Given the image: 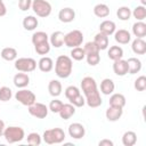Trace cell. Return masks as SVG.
Listing matches in <instances>:
<instances>
[{
	"instance_id": "cell-28",
	"label": "cell",
	"mask_w": 146,
	"mask_h": 146,
	"mask_svg": "<svg viewBox=\"0 0 146 146\" xmlns=\"http://www.w3.org/2000/svg\"><path fill=\"white\" fill-rule=\"evenodd\" d=\"M0 56L2 59L7 60V62H13L17 58V50L13 47H6L1 50Z\"/></svg>"
},
{
	"instance_id": "cell-9",
	"label": "cell",
	"mask_w": 146,
	"mask_h": 146,
	"mask_svg": "<svg viewBox=\"0 0 146 146\" xmlns=\"http://www.w3.org/2000/svg\"><path fill=\"white\" fill-rule=\"evenodd\" d=\"M81 89L83 91L84 97H87V96H89V95L95 94V92L98 91L97 83H96L95 79L91 78V76H84L81 80Z\"/></svg>"
},
{
	"instance_id": "cell-26",
	"label": "cell",
	"mask_w": 146,
	"mask_h": 146,
	"mask_svg": "<svg viewBox=\"0 0 146 146\" xmlns=\"http://www.w3.org/2000/svg\"><path fill=\"white\" fill-rule=\"evenodd\" d=\"M132 34L136 38H144L146 36V24L143 21H137L132 25Z\"/></svg>"
},
{
	"instance_id": "cell-32",
	"label": "cell",
	"mask_w": 146,
	"mask_h": 146,
	"mask_svg": "<svg viewBox=\"0 0 146 146\" xmlns=\"http://www.w3.org/2000/svg\"><path fill=\"white\" fill-rule=\"evenodd\" d=\"M137 143V135L135 131H125L122 136V144L124 146H133Z\"/></svg>"
},
{
	"instance_id": "cell-42",
	"label": "cell",
	"mask_w": 146,
	"mask_h": 146,
	"mask_svg": "<svg viewBox=\"0 0 146 146\" xmlns=\"http://www.w3.org/2000/svg\"><path fill=\"white\" fill-rule=\"evenodd\" d=\"M133 87L137 91H144L146 89V76L145 75H140L135 80Z\"/></svg>"
},
{
	"instance_id": "cell-2",
	"label": "cell",
	"mask_w": 146,
	"mask_h": 146,
	"mask_svg": "<svg viewBox=\"0 0 146 146\" xmlns=\"http://www.w3.org/2000/svg\"><path fill=\"white\" fill-rule=\"evenodd\" d=\"M2 136L5 137L6 141L9 144H14V143H18L22 141L25 138V131L23 128L21 127H16V125H10L5 128Z\"/></svg>"
},
{
	"instance_id": "cell-18",
	"label": "cell",
	"mask_w": 146,
	"mask_h": 146,
	"mask_svg": "<svg viewBox=\"0 0 146 146\" xmlns=\"http://www.w3.org/2000/svg\"><path fill=\"white\" fill-rule=\"evenodd\" d=\"M131 49L136 55H144L146 52V42L143 38H136L131 43Z\"/></svg>"
},
{
	"instance_id": "cell-5",
	"label": "cell",
	"mask_w": 146,
	"mask_h": 146,
	"mask_svg": "<svg viewBox=\"0 0 146 146\" xmlns=\"http://www.w3.org/2000/svg\"><path fill=\"white\" fill-rule=\"evenodd\" d=\"M15 68L18 72H24V73H30L33 72L36 68V62L35 59L31 57H21L15 59Z\"/></svg>"
},
{
	"instance_id": "cell-4",
	"label": "cell",
	"mask_w": 146,
	"mask_h": 146,
	"mask_svg": "<svg viewBox=\"0 0 146 146\" xmlns=\"http://www.w3.org/2000/svg\"><path fill=\"white\" fill-rule=\"evenodd\" d=\"M31 9L39 17L46 18L51 14V5L47 0H33Z\"/></svg>"
},
{
	"instance_id": "cell-25",
	"label": "cell",
	"mask_w": 146,
	"mask_h": 146,
	"mask_svg": "<svg viewBox=\"0 0 146 146\" xmlns=\"http://www.w3.org/2000/svg\"><path fill=\"white\" fill-rule=\"evenodd\" d=\"M58 114L63 120H68L70 117H72L75 114V106H73L71 103L63 104V106H62L60 111L58 112Z\"/></svg>"
},
{
	"instance_id": "cell-22",
	"label": "cell",
	"mask_w": 146,
	"mask_h": 146,
	"mask_svg": "<svg viewBox=\"0 0 146 146\" xmlns=\"http://www.w3.org/2000/svg\"><path fill=\"white\" fill-rule=\"evenodd\" d=\"M94 42L96 43V46L98 47L99 50H105V49H107L108 43H110L108 35H106L102 32H98L94 38Z\"/></svg>"
},
{
	"instance_id": "cell-20",
	"label": "cell",
	"mask_w": 146,
	"mask_h": 146,
	"mask_svg": "<svg viewBox=\"0 0 146 146\" xmlns=\"http://www.w3.org/2000/svg\"><path fill=\"white\" fill-rule=\"evenodd\" d=\"M114 89H115V84L112 79L106 78V79L102 80V82H100V92L102 94L108 96L114 92Z\"/></svg>"
},
{
	"instance_id": "cell-45",
	"label": "cell",
	"mask_w": 146,
	"mask_h": 146,
	"mask_svg": "<svg viewBox=\"0 0 146 146\" xmlns=\"http://www.w3.org/2000/svg\"><path fill=\"white\" fill-rule=\"evenodd\" d=\"M70 103H71L73 106H75V107H82V106L86 104V99H84V97L82 96V94H80L79 96H76L75 98H73L72 100H70Z\"/></svg>"
},
{
	"instance_id": "cell-46",
	"label": "cell",
	"mask_w": 146,
	"mask_h": 146,
	"mask_svg": "<svg viewBox=\"0 0 146 146\" xmlns=\"http://www.w3.org/2000/svg\"><path fill=\"white\" fill-rule=\"evenodd\" d=\"M32 1L33 0H18V8L22 11H26L29 9H31L32 7Z\"/></svg>"
},
{
	"instance_id": "cell-6",
	"label": "cell",
	"mask_w": 146,
	"mask_h": 146,
	"mask_svg": "<svg viewBox=\"0 0 146 146\" xmlns=\"http://www.w3.org/2000/svg\"><path fill=\"white\" fill-rule=\"evenodd\" d=\"M83 42V33L80 30H73L65 34L64 44L68 48H74L81 46Z\"/></svg>"
},
{
	"instance_id": "cell-49",
	"label": "cell",
	"mask_w": 146,
	"mask_h": 146,
	"mask_svg": "<svg viewBox=\"0 0 146 146\" xmlns=\"http://www.w3.org/2000/svg\"><path fill=\"white\" fill-rule=\"evenodd\" d=\"M5 128H6V127H5V122H3V121H2L1 119H0V137L2 136V133H3V130H5Z\"/></svg>"
},
{
	"instance_id": "cell-41",
	"label": "cell",
	"mask_w": 146,
	"mask_h": 146,
	"mask_svg": "<svg viewBox=\"0 0 146 146\" xmlns=\"http://www.w3.org/2000/svg\"><path fill=\"white\" fill-rule=\"evenodd\" d=\"M86 59H87V63H88L90 66H96V65L99 64V62H100V55H99V52L87 54V55H86Z\"/></svg>"
},
{
	"instance_id": "cell-13",
	"label": "cell",
	"mask_w": 146,
	"mask_h": 146,
	"mask_svg": "<svg viewBox=\"0 0 146 146\" xmlns=\"http://www.w3.org/2000/svg\"><path fill=\"white\" fill-rule=\"evenodd\" d=\"M113 72L117 75V76H124L125 74H128V63L124 59H117L114 60L113 63Z\"/></svg>"
},
{
	"instance_id": "cell-21",
	"label": "cell",
	"mask_w": 146,
	"mask_h": 146,
	"mask_svg": "<svg viewBox=\"0 0 146 146\" xmlns=\"http://www.w3.org/2000/svg\"><path fill=\"white\" fill-rule=\"evenodd\" d=\"M84 99H86V104H87L89 107H91V108L99 107V106L102 105V103H103V99H102V97H100L99 91H97V92H95V94H91V95L84 97Z\"/></svg>"
},
{
	"instance_id": "cell-37",
	"label": "cell",
	"mask_w": 146,
	"mask_h": 146,
	"mask_svg": "<svg viewBox=\"0 0 146 146\" xmlns=\"http://www.w3.org/2000/svg\"><path fill=\"white\" fill-rule=\"evenodd\" d=\"M131 15L137 19V21H144L146 17V8L145 6H137L135 9L131 11Z\"/></svg>"
},
{
	"instance_id": "cell-48",
	"label": "cell",
	"mask_w": 146,
	"mask_h": 146,
	"mask_svg": "<svg viewBox=\"0 0 146 146\" xmlns=\"http://www.w3.org/2000/svg\"><path fill=\"white\" fill-rule=\"evenodd\" d=\"M99 146H113V141L110 140V139H102L99 143H98Z\"/></svg>"
},
{
	"instance_id": "cell-50",
	"label": "cell",
	"mask_w": 146,
	"mask_h": 146,
	"mask_svg": "<svg viewBox=\"0 0 146 146\" xmlns=\"http://www.w3.org/2000/svg\"><path fill=\"white\" fill-rule=\"evenodd\" d=\"M140 2H141V6H145L146 5V0H140Z\"/></svg>"
},
{
	"instance_id": "cell-14",
	"label": "cell",
	"mask_w": 146,
	"mask_h": 146,
	"mask_svg": "<svg viewBox=\"0 0 146 146\" xmlns=\"http://www.w3.org/2000/svg\"><path fill=\"white\" fill-rule=\"evenodd\" d=\"M123 114V108L121 107H115V106H108V108L105 112L106 119L111 122H115L117 121Z\"/></svg>"
},
{
	"instance_id": "cell-30",
	"label": "cell",
	"mask_w": 146,
	"mask_h": 146,
	"mask_svg": "<svg viewBox=\"0 0 146 146\" xmlns=\"http://www.w3.org/2000/svg\"><path fill=\"white\" fill-rule=\"evenodd\" d=\"M94 14L99 18H105L110 15V7L105 3H97L94 7Z\"/></svg>"
},
{
	"instance_id": "cell-27",
	"label": "cell",
	"mask_w": 146,
	"mask_h": 146,
	"mask_svg": "<svg viewBox=\"0 0 146 146\" xmlns=\"http://www.w3.org/2000/svg\"><path fill=\"white\" fill-rule=\"evenodd\" d=\"M39 25V21L36 17L32 16V15H29V16H25L23 18V27L26 30V31H33L38 27Z\"/></svg>"
},
{
	"instance_id": "cell-39",
	"label": "cell",
	"mask_w": 146,
	"mask_h": 146,
	"mask_svg": "<svg viewBox=\"0 0 146 146\" xmlns=\"http://www.w3.org/2000/svg\"><path fill=\"white\" fill-rule=\"evenodd\" d=\"M81 94L80 89L75 86H68L66 89H65V97L68 99V100H72L73 98H75L76 96H79Z\"/></svg>"
},
{
	"instance_id": "cell-38",
	"label": "cell",
	"mask_w": 146,
	"mask_h": 146,
	"mask_svg": "<svg viewBox=\"0 0 146 146\" xmlns=\"http://www.w3.org/2000/svg\"><path fill=\"white\" fill-rule=\"evenodd\" d=\"M26 141L29 145H32V146H39L42 141V137L38 133V132H31L27 135L26 137Z\"/></svg>"
},
{
	"instance_id": "cell-31",
	"label": "cell",
	"mask_w": 146,
	"mask_h": 146,
	"mask_svg": "<svg viewBox=\"0 0 146 146\" xmlns=\"http://www.w3.org/2000/svg\"><path fill=\"white\" fill-rule=\"evenodd\" d=\"M107 56H108V58L112 59L113 62H114V60H117V59H121V58L123 57V49H122L120 46H112V47H110V49H108Z\"/></svg>"
},
{
	"instance_id": "cell-43",
	"label": "cell",
	"mask_w": 146,
	"mask_h": 146,
	"mask_svg": "<svg viewBox=\"0 0 146 146\" xmlns=\"http://www.w3.org/2000/svg\"><path fill=\"white\" fill-rule=\"evenodd\" d=\"M63 104H64V103H63L62 100H59V99H57V98H54V99L49 103L48 108H49V111H51L52 113H58V112L60 111Z\"/></svg>"
},
{
	"instance_id": "cell-36",
	"label": "cell",
	"mask_w": 146,
	"mask_h": 146,
	"mask_svg": "<svg viewBox=\"0 0 146 146\" xmlns=\"http://www.w3.org/2000/svg\"><path fill=\"white\" fill-rule=\"evenodd\" d=\"M50 43L49 41H46V42H41V43H38L34 46V50L38 55H41V56H44L47 55L49 51H50Z\"/></svg>"
},
{
	"instance_id": "cell-11",
	"label": "cell",
	"mask_w": 146,
	"mask_h": 146,
	"mask_svg": "<svg viewBox=\"0 0 146 146\" xmlns=\"http://www.w3.org/2000/svg\"><path fill=\"white\" fill-rule=\"evenodd\" d=\"M58 19L62 23H71L75 19V11L71 7L62 8L58 13Z\"/></svg>"
},
{
	"instance_id": "cell-8",
	"label": "cell",
	"mask_w": 146,
	"mask_h": 146,
	"mask_svg": "<svg viewBox=\"0 0 146 146\" xmlns=\"http://www.w3.org/2000/svg\"><path fill=\"white\" fill-rule=\"evenodd\" d=\"M27 111H29V113L32 116H34L36 119H44L48 115L49 108H48L47 105H44L42 103H36L35 102V103H33L32 105L29 106V110Z\"/></svg>"
},
{
	"instance_id": "cell-1",
	"label": "cell",
	"mask_w": 146,
	"mask_h": 146,
	"mask_svg": "<svg viewBox=\"0 0 146 146\" xmlns=\"http://www.w3.org/2000/svg\"><path fill=\"white\" fill-rule=\"evenodd\" d=\"M73 70L72 58L66 55H60L55 62V73L60 79H66L71 75Z\"/></svg>"
},
{
	"instance_id": "cell-17",
	"label": "cell",
	"mask_w": 146,
	"mask_h": 146,
	"mask_svg": "<svg viewBox=\"0 0 146 146\" xmlns=\"http://www.w3.org/2000/svg\"><path fill=\"white\" fill-rule=\"evenodd\" d=\"M64 36L65 34L62 31H55L49 35V43L55 48H60L64 44Z\"/></svg>"
},
{
	"instance_id": "cell-10",
	"label": "cell",
	"mask_w": 146,
	"mask_h": 146,
	"mask_svg": "<svg viewBox=\"0 0 146 146\" xmlns=\"http://www.w3.org/2000/svg\"><path fill=\"white\" fill-rule=\"evenodd\" d=\"M67 131H68L70 137H72L73 139H81L86 135V128L83 127V124H81L79 122L71 123L68 125V130Z\"/></svg>"
},
{
	"instance_id": "cell-12",
	"label": "cell",
	"mask_w": 146,
	"mask_h": 146,
	"mask_svg": "<svg viewBox=\"0 0 146 146\" xmlns=\"http://www.w3.org/2000/svg\"><path fill=\"white\" fill-rule=\"evenodd\" d=\"M13 82L14 84L18 88V89H22V88H26L30 83V76L27 73H24V72H19V73H16L14 75V79H13Z\"/></svg>"
},
{
	"instance_id": "cell-47",
	"label": "cell",
	"mask_w": 146,
	"mask_h": 146,
	"mask_svg": "<svg viewBox=\"0 0 146 146\" xmlns=\"http://www.w3.org/2000/svg\"><path fill=\"white\" fill-rule=\"evenodd\" d=\"M7 14V8H6V5L3 2V0H0V17L5 16Z\"/></svg>"
},
{
	"instance_id": "cell-16",
	"label": "cell",
	"mask_w": 146,
	"mask_h": 146,
	"mask_svg": "<svg viewBox=\"0 0 146 146\" xmlns=\"http://www.w3.org/2000/svg\"><path fill=\"white\" fill-rule=\"evenodd\" d=\"M116 31V25L113 21L111 19H105L99 24V32L106 34V35H112Z\"/></svg>"
},
{
	"instance_id": "cell-23",
	"label": "cell",
	"mask_w": 146,
	"mask_h": 146,
	"mask_svg": "<svg viewBox=\"0 0 146 146\" xmlns=\"http://www.w3.org/2000/svg\"><path fill=\"white\" fill-rule=\"evenodd\" d=\"M125 97L122 95V94H111V97H110V100H108V104L110 106H115V107H121L123 108L125 106Z\"/></svg>"
},
{
	"instance_id": "cell-19",
	"label": "cell",
	"mask_w": 146,
	"mask_h": 146,
	"mask_svg": "<svg viewBox=\"0 0 146 146\" xmlns=\"http://www.w3.org/2000/svg\"><path fill=\"white\" fill-rule=\"evenodd\" d=\"M38 67L41 72H44V73H48L50 72L52 68H54V62L50 57L48 56H42L40 58V60L38 62Z\"/></svg>"
},
{
	"instance_id": "cell-24",
	"label": "cell",
	"mask_w": 146,
	"mask_h": 146,
	"mask_svg": "<svg viewBox=\"0 0 146 146\" xmlns=\"http://www.w3.org/2000/svg\"><path fill=\"white\" fill-rule=\"evenodd\" d=\"M128 63V73L129 74H136L140 72L141 70V62L137 57H130L127 60Z\"/></svg>"
},
{
	"instance_id": "cell-44",
	"label": "cell",
	"mask_w": 146,
	"mask_h": 146,
	"mask_svg": "<svg viewBox=\"0 0 146 146\" xmlns=\"http://www.w3.org/2000/svg\"><path fill=\"white\" fill-rule=\"evenodd\" d=\"M83 49H84L86 55H87V54H92V52H99V49H98V47L96 46V43H95L94 41L87 42V43L84 44Z\"/></svg>"
},
{
	"instance_id": "cell-29",
	"label": "cell",
	"mask_w": 146,
	"mask_h": 146,
	"mask_svg": "<svg viewBox=\"0 0 146 146\" xmlns=\"http://www.w3.org/2000/svg\"><path fill=\"white\" fill-rule=\"evenodd\" d=\"M62 83L58 80H50L49 84H48V91L52 97H58L62 94Z\"/></svg>"
},
{
	"instance_id": "cell-35",
	"label": "cell",
	"mask_w": 146,
	"mask_h": 146,
	"mask_svg": "<svg viewBox=\"0 0 146 146\" xmlns=\"http://www.w3.org/2000/svg\"><path fill=\"white\" fill-rule=\"evenodd\" d=\"M71 58L72 59H74V60H82V59H84L86 58V52H84V49L82 48V47H74V48H72V50H71Z\"/></svg>"
},
{
	"instance_id": "cell-15",
	"label": "cell",
	"mask_w": 146,
	"mask_h": 146,
	"mask_svg": "<svg viewBox=\"0 0 146 146\" xmlns=\"http://www.w3.org/2000/svg\"><path fill=\"white\" fill-rule=\"evenodd\" d=\"M114 39L120 44H127L131 40V34H130V32L128 30L120 29V30L114 32Z\"/></svg>"
},
{
	"instance_id": "cell-3",
	"label": "cell",
	"mask_w": 146,
	"mask_h": 146,
	"mask_svg": "<svg viewBox=\"0 0 146 146\" xmlns=\"http://www.w3.org/2000/svg\"><path fill=\"white\" fill-rule=\"evenodd\" d=\"M42 139L46 144L48 145H54V144H60L65 140V132L60 128H52V129H47L43 135Z\"/></svg>"
},
{
	"instance_id": "cell-40",
	"label": "cell",
	"mask_w": 146,
	"mask_h": 146,
	"mask_svg": "<svg viewBox=\"0 0 146 146\" xmlns=\"http://www.w3.org/2000/svg\"><path fill=\"white\" fill-rule=\"evenodd\" d=\"M13 97V91L9 87H0V102H8Z\"/></svg>"
},
{
	"instance_id": "cell-33",
	"label": "cell",
	"mask_w": 146,
	"mask_h": 146,
	"mask_svg": "<svg viewBox=\"0 0 146 146\" xmlns=\"http://www.w3.org/2000/svg\"><path fill=\"white\" fill-rule=\"evenodd\" d=\"M33 46L38 44V43H41V42H46V41H49V35L43 32V31H36L32 34V39H31Z\"/></svg>"
},
{
	"instance_id": "cell-7",
	"label": "cell",
	"mask_w": 146,
	"mask_h": 146,
	"mask_svg": "<svg viewBox=\"0 0 146 146\" xmlns=\"http://www.w3.org/2000/svg\"><path fill=\"white\" fill-rule=\"evenodd\" d=\"M15 99H16L17 102H19L22 105L29 107L30 105H32L33 103H35L36 97H35V95H34L33 91H31V90H29V89H25V88H22V89H19L18 91H16V94H15Z\"/></svg>"
},
{
	"instance_id": "cell-34",
	"label": "cell",
	"mask_w": 146,
	"mask_h": 146,
	"mask_svg": "<svg viewBox=\"0 0 146 146\" xmlns=\"http://www.w3.org/2000/svg\"><path fill=\"white\" fill-rule=\"evenodd\" d=\"M116 16L121 21H129L130 17H131V9L127 6L119 7L117 10H116Z\"/></svg>"
}]
</instances>
